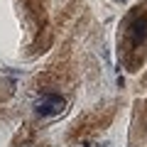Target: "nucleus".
Segmentation results:
<instances>
[{
	"instance_id": "obj_1",
	"label": "nucleus",
	"mask_w": 147,
	"mask_h": 147,
	"mask_svg": "<svg viewBox=\"0 0 147 147\" xmlns=\"http://www.w3.org/2000/svg\"><path fill=\"white\" fill-rule=\"evenodd\" d=\"M61 108H64V100L59 98V96H49V98H44L42 103L37 105V113H42V115H52V113H59Z\"/></svg>"
}]
</instances>
